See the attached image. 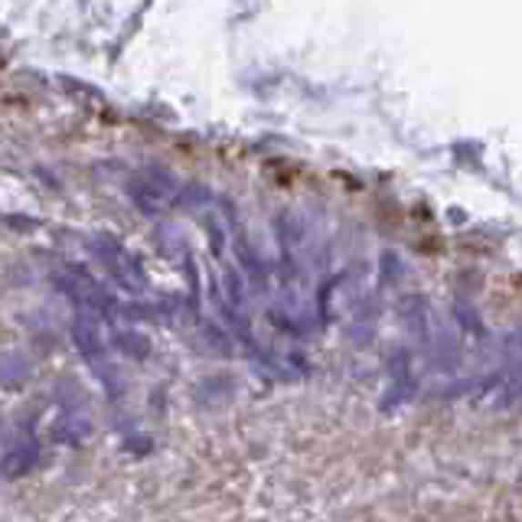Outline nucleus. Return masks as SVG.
<instances>
[{"instance_id": "1", "label": "nucleus", "mask_w": 522, "mask_h": 522, "mask_svg": "<svg viewBox=\"0 0 522 522\" xmlns=\"http://www.w3.org/2000/svg\"><path fill=\"white\" fill-rule=\"evenodd\" d=\"M95 251L102 255V261L108 265L111 278H115L121 288L134 291V294H140V291L148 288V278H144V268H140V261L131 255V251L121 249L115 239H105V235H98V239H95Z\"/></svg>"}, {"instance_id": "2", "label": "nucleus", "mask_w": 522, "mask_h": 522, "mask_svg": "<svg viewBox=\"0 0 522 522\" xmlns=\"http://www.w3.org/2000/svg\"><path fill=\"white\" fill-rule=\"evenodd\" d=\"M33 464H36V445H20L0 460V470L7 480H20L24 474H30Z\"/></svg>"}, {"instance_id": "3", "label": "nucleus", "mask_w": 522, "mask_h": 522, "mask_svg": "<svg viewBox=\"0 0 522 522\" xmlns=\"http://www.w3.org/2000/svg\"><path fill=\"white\" fill-rule=\"evenodd\" d=\"M72 333H76V346L82 350V356L92 359V363H98V356H102V336H98L95 323H88V320H76Z\"/></svg>"}, {"instance_id": "4", "label": "nucleus", "mask_w": 522, "mask_h": 522, "mask_svg": "<svg viewBox=\"0 0 522 522\" xmlns=\"http://www.w3.org/2000/svg\"><path fill=\"white\" fill-rule=\"evenodd\" d=\"M118 346H121L128 356H138V359H144L150 353V343L140 333H121L118 336Z\"/></svg>"}, {"instance_id": "5", "label": "nucleus", "mask_w": 522, "mask_h": 522, "mask_svg": "<svg viewBox=\"0 0 522 522\" xmlns=\"http://www.w3.org/2000/svg\"><path fill=\"white\" fill-rule=\"evenodd\" d=\"M229 294H232V304H242V288H239V274L229 271Z\"/></svg>"}]
</instances>
